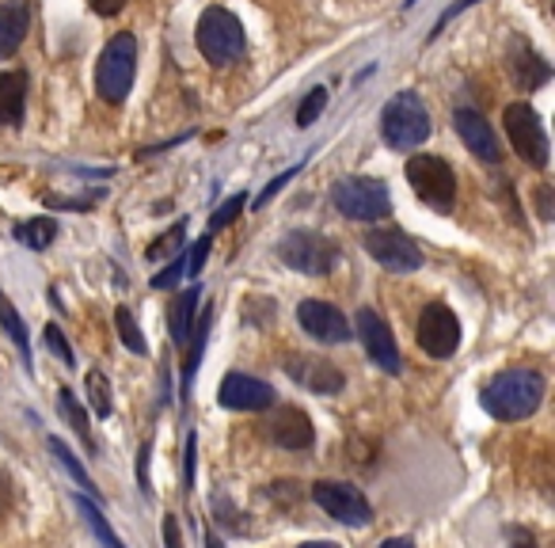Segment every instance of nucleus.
<instances>
[{
  "label": "nucleus",
  "instance_id": "obj_16",
  "mask_svg": "<svg viewBox=\"0 0 555 548\" xmlns=\"http://www.w3.org/2000/svg\"><path fill=\"white\" fill-rule=\"evenodd\" d=\"M289 378H297L305 388H312V393H339L343 388V373L335 370L332 362H324V358H289Z\"/></svg>",
  "mask_w": 555,
  "mask_h": 548
},
{
  "label": "nucleus",
  "instance_id": "obj_5",
  "mask_svg": "<svg viewBox=\"0 0 555 548\" xmlns=\"http://www.w3.org/2000/svg\"><path fill=\"white\" fill-rule=\"evenodd\" d=\"M244 24L232 16L229 9H206L198 20V50L206 54V62L229 65L244 54Z\"/></svg>",
  "mask_w": 555,
  "mask_h": 548
},
{
  "label": "nucleus",
  "instance_id": "obj_37",
  "mask_svg": "<svg viewBox=\"0 0 555 548\" xmlns=\"http://www.w3.org/2000/svg\"><path fill=\"white\" fill-rule=\"evenodd\" d=\"M164 545H168V548H183V540H179V522H176V518H164Z\"/></svg>",
  "mask_w": 555,
  "mask_h": 548
},
{
  "label": "nucleus",
  "instance_id": "obj_29",
  "mask_svg": "<svg viewBox=\"0 0 555 548\" xmlns=\"http://www.w3.org/2000/svg\"><path fill=\"white\" fill-rule=\"evenodd\" d=\"M50 449H54V454L62 457V464H65V469H69V476L77 480L80 487H92V480H88V472L80 469V461H77V457H73V449L65 446L62 438H50Z\"/></svg>",
  "mask_w": 555,
  "mask_h": 548
},
{
  "label": "nucleus",
  "instance_id": "obj_30",
  "mask_svg": "<svg viewBox=\"0 0 555 548\" xmlns=\"http://www.w3.org/2000/svg\"><path fill=\"white\" fill-rule=\"evenodd\" d=\"M244 202H247V194H232V199L224 202V206L217 209L214 217H209V229H224V225L236 221V214H240V209H244Z\"/></svg>",
  "mask_w": 555,
  "mask_h": 548
},
{
  "label": "nucleus",
  "instance_id": "obj_9",
  "mask_svg": "<svg viewBox=\"0 0 555 548\" xmlns=\"http://www.w3.org/2000/svg\"><path fill=\"white\" fill-rule=\"evenodd\" d=\"M312 499L343 525H365L373 518V507L354 484H335V480H320L312 484Z\"/></svg>",
  "mask_w": 555,
  "mask_h": 548
},
{
  "label": "nucleus",
  "instance_id": "obj_25",
  "mask_svg": "<svg viewBox=\"0 0 555 548\" xmlns=\"http://www.w3.org/2000/svg\"><path fill=\"white\" fill-rule=\"evenodd\" d=\"M88 404H92V411L100 419L111 416V408H115V400H111V381L103 370H92L88 373Z\"/></svg>",
  "mask_w": 555,
  "mask_h": 548
},
{
  "label": "nucleus",
  "instance_id": "obj_3",
  "mask_svg": "<svg viewBox=\"0 0 555 548\" xmlns=\"http://www.w3.org/2000/svg\"><path fill=\"white\" fill-rule=\"evenodd\" d=\"M380 133L392 149H415L430 138V115H426L423 100L415 92H400L388 100L385 115H380Z\"/></svg>",
  "mask_w": 555,
  "mask_h": 548
},
{
  "label": "nucleus",
  "instance_id": "obj_7",
  "mask_svg": "<svg viewBox=\"0 0 555 548\" xmlns=\"http://www.w3.org/2000/svg\"><path fill=\"white\" fill-rule=\"evenodd\" d=\"M502 123H506L514 153L521 156L525 164H532V168H547V133L537 111H532L529 103H509Z\"/></svg>",
  "mask_w": 555,
  "mask_h": 548
},
{
  "label": "nucleus",
  "instance_id": "obj_8",
  "mask_svg": "<svg viewBox=\"0 0 555 548\" xmlns=\"http://www.w3.org/2000/svg\"><path fill=\"white\" fill-rule=\"evenodd\" d=\"M408 179L415 187V194L434 209H453L456 199V176L441 156H411L408 161Z\"/></svg>",
  "mask_w": 555,
  "mask_h": 548
},
{
  "label": "nucleus",
  "instance_id": "obj_4",
  "mask_svg": "<svg viewBox=\"0 0 555 548\" xmlns=\"http://www.w3.org/2000/svg\"><path fill=\"white\" fill-rule=\"evenodd\" d=\"M278 255H282V263H286V267H294L297 275H312V279H324V275H332L335 263H339V247H335L327 237H320V232H312V229L286 232V237H282V244H278Z\"/></svg>",
  "mask_w": 555,
  "mask_h": 548
},
{
  "label": "nucleus",
  "instance_id": "obj_36",
  "mask_svg": "<svg viewBox=\"0 0 555 548\" xmlns=\"http://www.w3.org/2000/svg\"><path fill=\"white\" fill-rule=\"evenodd\" d=\"M472 4H476V0H456L453 9H446V16H441V20H438V24H434V35H438V31H441V27H446V24H449V20H453V16H456V12L472 9ZM434 35H430V42H434Z\"/></svg>",
  "mask_w": 555,
  "mask_h": 548
},
{
  "label": "nucleus",
  "instance_id": "obj_43",
  "mask_svg": "<svg viewBox=\"0 0 555 548\" xmlns=\"http://www.w3.org/2000/svg\"><path fill=\"white\" fill-rule=\"evenodd\" d=\"M206 548H224V545H221V540L214 537V533H209V537H206Z\"/></svg>",
  "mask_w": 555,
  "mask_h": 548
},
{
  "label": "nucleus",
  "instance_id": "obj_1",
  "mask_svg": "<svg viewBox=\"0 0 555 548\" xmlns=\"http://www.w3.org/2000/svg\"><path fill=\"white\" fill-rule=\"evenodd\" d=\"M544 400V378L537 370H506L483 388V408L502 423L529 419Z\"/></svg>",
  "mask_w": 555,
  "mask_h": 548
},
{
  "label": "nucleus",
  "instance_id": "obj_23",
  "mask_svg": "<svg viewBox=\"0 0 555 548\" xmlns=\"http://www.w3.org/2000/svg\"><path fill=\"white\" fill-rule=\"evenodd\" d=\"M0 324H4V332L12 335V343L20 347V355L31 362V340H27V324H24V317L16 313V305H12L4 294H0Z\"/></svg>",
  "mask_w": 555,
  "mask_h": 548
},
{
  "label": "nucleus",
  "instance_id": "obj_10",
  "mask_svg": "<svg viewBox=\"0 0 555 548\" xmlns=\"http://www.w3.org/2000/svg\"><path fill=\"white\" fill-rule=\"evenodd\" d=\"M358 328V340H362L365 355L373 358V366H380L385 373H400L403 370V355H400V343H396L392 328L377 317L373 309H362L354 320Z\"/></svg>",
  "mask_w": 555,
  "mask_h": 548
},
{
  "label": "nucleus",
  "instance_id": "obj_13",
  "mask_svg": "<svg viewBox=\"0 0 555 548\" xmlns=\"http://www.w3.org/2000/svg\"><path fill=\"white\" fill-rule=\"evenodd\" d=\"M217 400L232 411H267L274 404V388L259 378H247V373H229L217 388Z\"/></svg>",
  "mask_w": 555,
  "mask_h": 548
},
{
  "label": "nucleus",
  "instance_id": "obj_31",
  "mask_svg": "<svg viewBox=\"0 0 555 548\" xmlns=\"http://www.w3.org/2000/svg\"><path fill=\"white\" fill-rule=\"evenodd\" d=\"M42 340H47V347L54 351V355L62 358L65 366H73V347H69V343H65L62 328H57V324H47V332H42Z\"/></svg>",
  "mask_w": 555,
  "mask_h": 548
},
{
  "label": "nucleus",
  "instance_id": "obj_17",
  "mask_svg": "<svg viewBox=\"0 0 555 548\" xmlns=\"http://www.w3.org/2000/svg\"><path fill=\"white\" fill-rule=\"evenodd\" d=\"M270 434H274L278 446L286 449H309L312 438H317V431H312V419L305 416L301 408H282L274 416V423H270Z\"/></svg>",
  "mask_w": 555,
  "mask_h": 548
},
{
  "label": "nucleus",
  "instance_id": "obj_18",
  "mask_svg": "<svg viewBox=\"0 0 555 548\" xmlns=\"http://www.w3.org/2000/svg\"><path fill=\"white\" fill-rule=\"evenodd\" d=\"M27 31H31V9H27V0L0 4V58L16 54V50L24 47Z\"/></svg>",
  "mask_w": 555,
  "mask_h": 548
},
{
  "label": "nucleus",
  "instance_id": "obj_32",
  "mask_svg": "<svg viewBox=\"0 0 555 548\" xmlns=\"http://www.w3.org/2000/svg\"><path fill=\"white\" fill-rule=\"evenodd\" d=\"M183 270H186V255H179V259L168 263L160 275H153V290H171L179 279H183Z\"/></svg>",
  "mask_w": 555,
  "mask_h": 548
},
{
  "label": "nucleus",
  "instance_id": "obj_26",
  "mask_svg": "<svg viewBox=\"0 0 555 548\" xmlns=\"http://www.w3.org/2000/svg\"><path fill=\"white\" fill-rule=\"evenodd\" d=\"M77 507H80V514L88 518V525H92V533L103 540V545H107V548H126L122 540L115 537V530H111V525H107V518L100 514V507H95L92 499H85V495H80V499H77Z\"/></svg>",
  "mask_w": 555,
  "mask_h": 548
},
{
  "label": "nucleus",
  "instance_id": "obj_12",
  "mask_svg": "<svg viewBox=\"0 0 555 548\" xmlns=\"http://www.w3.org/2000/svg\"><path fill=\"white\" fill-rule=\"evenodd\" d=\"M461 343V324H456L449 305H426L418 317V347L430 358H449Z\"/></svg>",
  "mask_w": 555,
  "mask_h": 548
},
{
  "label": "nucleus",
  "instance_id": "obj_35",
  "mask_svg": "<svg viewBox=\"0 0 555 548\" xmlns=\"http://www.w3.org/2000/svg\"><path fill=\"white\" fill-rule=\"evenodd\" d=\"M206 255H209V237H202L198 244H194V255H186V270H183V275H198L202 263H206Z\"/></svg>",
  "mask_w": 555,
  "mask_h": 548
},
{
  "label": "nucleus",
  "instance_id": "obj_34",
  "mask_svg": "<svg viewBox=\"0 0 555 548\" xmlns=\"http://www.w3.org/2000/svg\"><path fill=\"white\" fill-rule=\"evenodd\" d=\"M297 171H301V164H294V168H286V171H282V176H278V179H270V183H267V191H262L259 199H255V209H262V206H267V202L274 199V194L282 191V187H286L289 179L297 176Z\"/></svg>",
  "mask_w": 555,
  "mask_h": 548
},
{
  "label": "nucleus",
  "instance_id": "obj_14",
  "mask_svg": "<svg viewBox=\"0 0 555 548\" xmlns=\"http://www.w3.org/2000/svg\"><path fill=\"white\" fill-rule=\"evenodd\" d=\"M297 320H301L305 332L320 343H347L350 340V320L327 302H312V297L301 302L297 305Z\"/></svg>",
  "mask_w": 555,
  "mask_h": 548
},
{
  "label": "nucleus",
  "instance_id": "obj_42",
  "mask_svg": "<svg viewBox=\"0 0 555 548\" xmlns=\"http://www.w3.org/2000/svg\"><path fill=\"white\" fill-rule=\"evenodd\" d=\"M301 548H339L335 540H309V545H301Z\"/></svg>",
  "mask_w": 555,
  "mask_h": 548
},
{
  "label": "nucleus",
  "instance_id": "obj_22",
  "mask_svg": "<svg viewBox=\"0 0 555 548\" xmlns=\"http://www.w3.org/2000/svg\"><path fill=\"white\" fill-rule=\"evenodd\" d=\"M57 237V221L54 217H35V221H20L16 225V240L24 247H31V252H42V247H50Z\"/></svg>",
  "mask_w": 555,
  "mask_h": 548
},
{
  "label": "nucleus",
  "instance_id": "obj_19",
  "mask_svg": "<svg viewBox=\"0 0 555 548\" xmlns=\"http://www.w3.org/2000/svg\"><path fill=\"white\" fill-rule=\"evenodd\" d=\"M509 69H514V80L525 88V92H532V88H540L547 77H552L547 62H540V58L532 54L529 42H521V39L509 42Z\"/></svg>",
  "mask_w": 555,
  "mask_h": 548
},
{
  "label": "nucleus",
  "instance_id": "obj_21",
  "mask_svg": "<svg viewBox=\"0 0 555 548\" xmlns=\"http://www.w3.org/2000/svg\"><path fill=\"white\" fill-rule=\"evenodd\" d=\"M202 286H191L186 294H179L171 302V340L176 347H186L191 343V332H194V320H198V309H202Z\"/></svg>",
  "mask_w": 555,
  "mask_h": 548
},
{
  "label": "nucleus",
  "instance_id": "obj_28",
  "mask_svg": "<svg viewBox=\"0 0 555 548\" xmlns=\"http://www.w3.org/2000/svg\"><path fill=\"white\" fill-rule=\"evenodd\" d=\"M327 107V88H312L309 95H305V103L297 107V126H312L320 115H324Z\"/></svg>",
  "mask_w": 555,
  "mask_h": 548
},
{
  "label": "nucleus",
  "instance_id": "obj_38",
  "mask_svg": "<svg viewBox=\"0 0 555 548\" xmlns=\"http://www.w3.org/2000/svg\"><path fill=\"white\" fill-rule=\"evenodd\" d=\"M122 4L126 0H92V12H100V16H118Z\"/></svg>",
  "mask_w": 555,
  "mask_h": 548
},
{
  "label": "nucleus",
  "instance_id": "obj_20",
  "mask_svg": "<svg viewBox=\"0 0 555 548\" xmlns=\"http://www.w3.org/2000/svg\"><path fill=\"white\" fill-rule=\"evenodd\" d=\"M27 73H0V126L24 123Z\"/></svg>",
  "mask_w": 555,
  "mask_h": 548
},
{
  "label": "nucleus",
  "instance_id": "obj_6",
  "mask_svg": "<svg viewBox=\"0 0 555 548\" xmlns=\"http://www.w3.org/2000/svg\"><path fill=\"white\" fill-rule=\"evenodd\" d=\"M332 202L339 206V214H347L350 221H380V217L392 214V199H388V187L380 179L354 176L335 183Z\"/></svg>",
  "mask_w": 555,
  "mask_h": 548
},
{
  "label": "nucleus",
  "instance_id": "obj_15",
  "mask_svg": "<svg viewBox=\"0 0 555 548\" xmlns=\"http://www.w3.org/2000/svg\"><path fill=\"white\" fill-rule=\"evenodd\" d=\"M453 123H456V133L464 138V145H468L472 153L479 156V161H487V164H499L502 161V145H499V138H494V126L487 123L483 115L461 107L453 115Z\"/></svg>",
  "mask_w": 555,
  "mask_h": 548
},
{
  "label": "nucleus",
  "instance_id": "obj_2",
  "mask_svg": "<svg viewBox=\"0 0 555 548\" xmlns=\"http://www.w3.org/2000/svg\"><path fill=\"white\" fill-rule=\"evenodd\" d=\"M133 77H138V39L122 31L103 47L95 65V92L107 103H122L133 88Z\"/></svg>",
  "mask_w": 555,
  "mask_h": 548
},
{
  "label": "nucleus",
  "instance_id": "obj_40",
  "mask_svg": "<svg viewBox=\"0 0 555 548\" xmlns=\"http://www.w3.org/2000/svg\"><path fill=\"white\" fill-rule=\"evenodd\" d=\"M9 502H12V484L4 476H0V518H4V510H9Z\"/></svg>",
  "mask_w": 555,
  "mask_h": 548
},
{
  "label": "nucleus",
  "instance_id": "obj_33",
  "mask_svg": "<svg viewBox=\"0 0 555 548\" xmlns=\"http://www.w3.org/2000/svg\"><path fill=\"white\" fill-rule=\"evenodd\" d=\"M183 237H186V229H183V225H176V229H171L168 237H160L153 247H149V259H160V255H171L179 244H183Z\"/></svg>",
  "mask_w": 555,
  "mask_h": 548
},
{
  "label": "nucleus",
  "instance_id": "obj_11",
  "mask_svg": "<svg viewBox=\"0 0 555 548\" xmlns=\"http://www.w3.org/2000/svg\"><path fill=\"white\" fill-rule=\"evenodd\" d=\"M365 252L377 263H385L388 270H418L423 267V252L403 229H373L365 232Z\"/></svg>",
  "mask_w": 555,
  "mask_h": 548
},
{
  "label": "nucleus",
  "instance_id": "obj_41",
  "mask_svg": "<svg viewBox=\"0 0 555 548\" xmlns=\"http://www.w3.org/2000/svg\"><path fill=\"white\" fill-rule=\"evenodd\" d=\"M380 548H415V540H411V537H388Z\"/></svg>",
  "mask_w": 555,
  "mask_h": 548
},
{
  "label": "nucleus",
  "instance_id": "obj_39",
  "mask_svg": "<svg viewBox=\"0 0 555 548\" xmlns=\"http://www.w3.org/2000/svg\"><path fill=\"white\" fill-rule=\"evenodd\" d=\"M183 480H186V487H194V431H191V438H186V469H183Z\"/></svg>",
  "mask_w": 555,
  "mask_h": 548
},
{
  "label": "nucleus",
  "instance_id": "obj_27",
  "mask_svg": "<svg viewBox=\"0 0 555 548\" xmlns=\"http://www.w3.org/2000/svg\"><path fill=\"white\" fill-rule=\"evenodd\" d=\"M115 324H118V335H122V343L133 351V355H149V343H145V335H141L138 320H133V313L126 309V305L115 313Z\"/></svg>",
  "mask_w": 555,
  "mask_h": 548
},
{
  "label": "nucleus",
  "instance_id": "obj_24",
  "mask_svg": "<svg viewBox=\"0 0 555 548\" xmlns=\"http://www.w3.org/2000/svg\"><path fill=\"white\" fill-rule=\"evenodd\" d=\"M57 408H62V416L73 423V431H77V438L85 442L88 449H95V438H92V431H88V416H85V408H80L77 396H73L69 388H62V393H57Z\"/></svg>",
  "mask_w": 555,
  "mask_h": 548
}]
</instances>
